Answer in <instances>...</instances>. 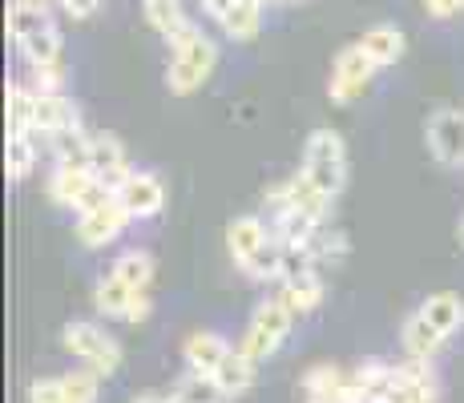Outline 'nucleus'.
Masks as SVG:
<instances>
[{
	"label": "nucleus",
	"instance_id": "nucleus-10",
	"mask_svg": "<svg viewBox=\"0 0 464 403\" xmlns=\"http://www.w3.org/2000/svg\"><path fill=\"white\" fill-rule=\"evenodd\" d=\"M428 149L440 166L457 169L464 166V113L457 110H440L428 118Z\"/></svg>",
	"mask_w": 464,
	"mask_h": 403
},
{
	"label": "nucleus",
	"instance_id": "nucleus-8",
	"mask_svg": "<svg viewBox=\"0 0 464 403\" xmlns=\"http://www.w3.org/2000/svg\"><path fill=\"white\" fill-rule=\"evenodd\" d=\"M89 169H93L97 182H105L118 194L126 186V178L133 174L121 138H113V133H89Z\"/></svg>",
	"mask_w": 464,
	"mask_h": 403
},
{
	"label": "nucleus",
	"instance_id": "nucleus-28",
	"mask_svg": "<svg viewBox=\"0 0 464 403\" xmlns=\"http://www.w3.org/2000/svg\"><path fill=\"white\" fill-rule=\"evenodd\" d=\"M65 379V396L69 403H97V391H102V375L93 367H82V371L61 375Z\"/></svg>",
	"mask_w": 464,
	"mask_h": 403
},
{
	"label": "nucleus",
	"instance_id": "nucleus-19",
	"mask_svg": "<svg viewBox=\"0 0 464 403\" xmlns=\"http://www.w3.org/2000/svg\"><path fill=\"white\" fill-rule=\"evenodd\" d=\"M420 315L432 322L440 335H457V331L464 327V299L452 294V291H436L420 302Z\"/></svg>",
	"mask_w": 464,
	"mask_h": 403
},
{
	"label": "nucleus",
	"instance_id": "nucleus-30",
	"mask_svg": "<svg viewBox=\"0 0 464 403\" xmlns=\"http://www.w3.org/2000/svg\"><path fill=\"white\" fill-rule=\"evenodd\" d=\"M428 16H436V21H449V16H457L464 8V0H424Z\"/></svg>",
	"mask_w": 464,
	"mask_h": 403
},
{
	"label": "nucleus",
	"instance_id": "nucleus-34",
	"mask_svg": "<svg viewBox=\"0 0 464 403\" xmlns=\"http://www.w3.org/2000/svg\"><path fill=\"white\" fill-rule=\"evenodd\" d=\"M24 5H41L44 8V5H53V0H24Z\"/></svg>",
	"mask_w": 464,
	"mask_h": 403
},
{
	"label": "nucleus",
	"instance_id": "nucleus-3",
	"mask_svg": "<svg viewBox=\"0 0 464 403\" xmlns=\"http://www.w3.org/2000/svg\"><path fill=\"white\" fill-rule=\"evenodd\" d=\"M299 174L315 186L319 194L327 198H339V190L347 186V146H343V133L335 130H311L307 133V146H303V166Z\"/></svg>",
	"mask_w": 464,
	"mask_h": 403
},
{
	"label": "nucleus",
	"instance_id": "nucleus-4",
	"mask_svg": "<svg viewBox=\"0 0 464 403\" xmlns=\"http://www.w3.org/2000/svg\"><path fill=\"white\" fill-rule=\"evenodd\" d=\"M291 327H295V307H291L283 294L263 299L255 307L251 322H246L243 339H238V351H243L251 363H266L283 347V339L291 335Z\"/></svg>",
	"mask_w": 464,
	"mask_h": 403
},
{
	"label": "nucleus",
	"instance_id": "nucleus-11",
	"mask_svg": "<svg viewBox=\"0 0 464 403\" xmlns=\"http://www.w3.org/2000/svg\"><path fill=\"white\" fill-rule=\"evenodd\" d=\"M130 210L121 206L118 198H110L105 206H97V210H89L77 218V238H82V246H105V242H113L121 235V230L130 226Z\"/></svg>",
	"mask_w": 464,
	"mask_h": 403
},
{
	"label": "nucleus",
	"instance_id": "nucleus-25",
	"mask_svg": "<svg viewBox=\"0 0 464 403\" xmlns=\"http://www.w3.org/2000/svg\"><path fill=\"white\" fill-rule=\"evenodd\" d=\"M255 371H258V363H251L243 351H230L227 360H222V367L214 371V379L227 388V396L235 399V396H243V391H251V383H255Z\"/></svg>",
	"mask_w": 464,
	"mask_h": 403
},
{
	"label": "nucleus",
	"instance_id": "nucleus-21",
	"mask_svg": "<svg viewBox=\"0 0 464 403\" xmlns=\"http://www.w3.org/2000/svg\"><path fill=\"white\" fill-rule=\"evenodd\" d=\"M279 294L291 302V307H295V315H307V311H315L319 302H324V279H319V271L311 266V271L283 279V291Z\"/></svg>",
	"mask_w": 464,
	"mask_h": 403
},
{
	"label": "nucleus",
	"instance_id": "nucleus-12",
	"mask_svg": "<svg viewBox=\"0 0 464 403\" xmlns=\"http://www.w3.org/2000/svg\"><path fill=\"white\" fill-rule=\"evenodd\" d=\"M82 130V113L69 101L65 93H37V121H33V133L41 138H65V133Z\"/></svg>",
	"mask_w": 464,
	"mask_h": 403
},
{
	"label": "nucleus",
	"instance_id": "nucleus-26",
	"mask_svg": "<svg viewBox=\"0 0 464 403\" xmlns=\"http://www.w3.org/2000/svg\"><path fill=\"white\" fill-rule=\"evenodd\" d=\"M37 93L29 85H8V133H33Z\"/></svg>",
	"mask_w": 464,
	"mask_h": 403
},
{
	"label": "nucleus",
	"instance_id": "nucleus-32",
	"mask_svg": "<svg viewBox=\"0 0 464 403\" xmlns=\"http://www.w3.org/2000/svg\"><path fill=\"white\" fill-rule=\"evenodd\" d=\"M61 5H65V13L73 16V21H85V16L97 13V5H102V0H61Z\"/></svg>",
	"mask_w": 464,
	"mask_h": 403
},
{
	"label": "nucleus",
	"instance_id": "nucleus-1",
	"mask_svg": "<svg viewBox=\"0 0 464 403\" xmlns=\"http://www.w3.org/2000/svg\"><path fill=\"white\" fill-rule=\"evenodd\" d=\"M8 37L33 69H61V29L41 5H8Z\"/></svg>",
	"mask_w": 464,
	"mask_h": 403
},
{
	"label": "nucleus",
	"instance_id": "nucleus-29",
	"mask_svg": "<svg viewBox=\"0 0 464 403\" xmlns=\"http://www.w3.org/2000/svg\"><path fill=\"white\" fill-rule=\"evenodd\" d=\"M29 403H69L65 379H33L29 383Z\"/></svg>",
	"mask_w": 464,
	"mask_h": 403
},
{
	"label": "nucleus",
	"instance_id": "nucleus-7",
	"mask_svg": "<svg viewBox=\"0 0 464 403\" xmlns=\"http://www.w3.org/2000/svg\"><path fill=\"white\" fill-rule=\"evenodd\" d=\"M266 206H271L275 214L279 210H299V214H307V218H315L319 226H327V214H332V198L319 194L303 174L287 178L283 186H271V190H266Z\"/></svg>",
	"mask_w": 464,
	"mask_h": 403
},
{
	"label": "nucleus",
	"instance_id": "nucleus-17",
	"mask_svg": "<svg viewBox=\"0 0 464 403\" xmlns=\"http://www.w3.org/2000/svg\"><path fill=\"white\" fill-rule=\"evenodd\" d=\"M263 5L266 0H230V8L218 16V29L230 41H255L263 29Z\"/></svg>",
	"mask_w": 464,
	"mask_h": 403
},
{
	"label": "nucleus",
	"instance_id": "nucleus-23",
	"mask_svg": "<svg viewBox=\"0 0 464 403\" xmlns=\"http://www.w3.org/2000/svg\"><path fill=\"white\" fill-rule=\"evenodd\" d=\"M174 396L182 403H230L227 388H222L214 375H202V371H186L182 379L174 383Z\"/></svg>",
	"mask_w": 464,
	"mask_h": 403
},
{
	"label": "nucleus",
	"instance_id": "nucleus-22",
	"mask_svg": "<svg viewBox=\"0 0 464 403\" xmlns=\"http://www.w3.org/2000/svg\"><path fill=\"white\" fill-rule=\"evenodd\" d=\"M133 294L138 291H130L118 274H105V279L93 286V307H97V315H105V319H126Z\"/></svg>",
	"mask_w": 464,
	"mask_h": 403
},
{
	"label": "nucleus",
	"instance_id": "nucleus-13",
	"mask_svg": "<svg viewBox=\"0 0 464 403\" xmlns=\"http://www.w3.org/2000/svg\"><path fill=\"white\" fill-rule=\"evenodd\" d=\"M266 242H271V226H263V218H255V214H238V218L227 226V250H230L238 271L251 263Z\"/></svg>",
	"mask_w": 464,
	"mask_h": 403
},
{
	"label": "nucleus",
	"instance_id": "nucleus-6",
	"mask_svg": "<svg viewBox=\"0 0 464 403\" xmlns=\"http://www.w3.org/2000/svg\"><path fill=\"white\" fill-rule=\"evenodd\" d=\"M380 73V65L360 49V44H347L339 49L335 65H332V81H327V93H332L335 105H352L355 97H363L368 81Z\"/></svg>",
	"mask_w": 464,
	"mask_h": 403
},
{
	"label": "nucleus",
	"instance_id": "nucleus-16",
	"mask_svg": "<svg viewBox=\"0 0 464 403\" xmlns=\"http://www.w3.org/2000/svg\"><path fill=\"white\" fill-rule=\"evenodd\" d=\"M141 16H146V24L158 33V37H166V44L174 37H182L186 29H190V16H186L182 0H141Z\"/></svg>",
	"mask_w": 464,
	"mask_h": 403
},
{
	"label": "nucleus",
	"instance_id": "nucleus-36",
	"mask_svg": "<svg viewBox=\"0 0 464 403\" xmlns=\"http://www.w3.org/2000/svg\"><path fill=\"white\" fill-rule=\"evenodd\" d=\"M275 5H291V0H275Z\"/></svg>",
	"mask_w": 464,
	"mask_h": 403
},
{
	"label": "nucleus",
	"instance_id": "nucleus-18",
	"mask_svg": "<svg viewBox=\"0 0 464 403\" xmlns=\"http://www.w3.org/2000/svg\"><path fill=\"white\" fill-rule=\"evenodd\" d=\"M355 44H360V49L368 53L380 69H388V65H396V61L404 57V44L408 41H404V33H400L396 24H372V29L363 33Z\"/></svg>",
	"mask_w": 464,
	"mask_h": 403
},
{
	"label": "nucleus",
	"instance_id": "nucleus-24",
	"mask_svg": "<svg viewBox=\"0 0 464 403\" xmlns=\"http://www.w3.org/2000/svg\"><path fill=\"white\" fill-rule=\"evenodd\" d=\"M110 274H118L130 291H150V283H154V254L150 250H126L110 266Z\"/></svg>",
	"mask_w": 464,
	"mask_h": 403
},
{
	"label": "nucleus",
	"instance_id": "nucleus-5",
	"mask_svg": "<svg viewBox=\"0 0 464 403\" xmlns=\"http://www.w3.org/2000/svg\"><path fill=\"white\" fill-rule=\"evenodd\" d=\"M61 343H65V351L69 355H77L85 367H93L102 379H110V375H118V367H121V347H118V339H110L97 322H85V319H77V322H65V331H61Z\"/></svg>",
	"mask_w": 464,
	"mask_h": 403
},
{
	"label": "nucleus",
	"instance_id": "nucleus-33",
	"mask_svg": "<svg viewBox=\"0 0 464 403\" xmlns=\"http://www.w3.org/2000/svg\"><path fill=\"white\" fill-rule=\"evenodd\" d=\"M133 403H182V399H178L174 391H138Z\"/></svg>",
	"mask_w": 464,
	"mask_h": 403
},
{
	"label": "nucleus",
	"instance_id": "nucleus-2",
	"mask_svg": "<svg viewBox=\"0 0 464 403\" xmlns=\"http://www.w3.org/2000/svg\"><path fill=\"white\" fill-rule=\"evenodd\" d=\"M218 65V44H214L198 24L169 41V65H166V85L174 97H190L194 89L207 85V77Z\"/></svg>",
	"mask_w": 464,
	"mask_h": 403
},
{
	"label": "nucleus",
	"instance_id": "nucleus-35",
	"mask_svg": "<svg viewBox=\"0 0 464 403\" xmlns=\"http://www.w3.org/2000/svg\"><path fill=\"white\" fill-rule=\"evenodd\" d=\"M460 246H464V222H460Z\"/></svg>",
	"mask_w": 464,
	"mask_h": 403
},
{
	"label": "nucleus",
	"instance_id": "nucleus-20",
	"mask_svg": "<svg viewBox=\"0 0 464 403\" xmlns=\"http://www.w3.org/2000/svg\"><path fill=\"white\" fill-rule=\"evenodd\" d=\"M347 388H352V371H343V367H332V363H319V367H311V371L303 375V391H307L311 403L343 396Z\"/></svg>",
	"mask_w": 464,
	"mask_h": 403
},
{
	"label": "nucleus",
	"instance_id": "nucleus-15",
	"mask_svg": "<svg viewBox=\"0 0 464 403\" xmlns=\"http://www.w3.org/2000/svg\"><path fill=\"white\" fill-rule=\"evenodd\" d=\"M444 339H449V335H440V331H436L432 322L420 315V311H416V315H408L404 327H400V343H404L408 360H416V363H432L436 351L444 347Z\"/></svg>",
	"mask_w": 464,
	"mask_h": 403
},
{
	"label": "nucleus",
	"instance_id": "nucleus-31",
	"mask_svg": "<svg viewBox=\"0 0 464 403\" xmlns=\"http://www.w3.org/2000/svg\"><path fill=\"white\" fill-rule=\"evenodd\" d=\"M146 319H150V291H138L133 294V302H130L126 322H146Z\"/></svg>",
	"mask_w": 464,
	"mask_h": 403
},
{
	"label": "nucleus",
	"instance_id": "nucleus-14",
	"mask_svg": "<svg viewBox=\"0 0 464 403\" xmlns=\"http://www.w3.org/2000/svg\"><path fill=\"white\" fill-rule=\"evenodd\" d=\"M235 351V347L227 343L222 335H214V331H194L190 339L182 343V360L190 371H202V375H214L222 367V360Z\"/></svg>",
	"mask_w": 464,
	"mask_h": 403
},
{
	"label": "nucleus",
	"instance_id": "nucleus-27",
	"mask_svg": "<svg viewBox=\"0 0 464 403\" xmlns=\"http://www.w3.org/2000/svg\"><path fill=\"white\" fill-rule=\"evenodd\" d=\"M37 166V133H8V178L24 182Z\"/></svg>",
	"mask_w": 464,
	"mask_h": 403
},
{
	"label": "nucleus",
	"instance_id": "nucleus-9",
	"mask_svg": "<svg viewBox=\"0 0 464 403\" xmlns=\"http://www.w3.org/2000/svg\"><path fill=\"white\" fill-rule=\"evenodd\" d=\"M118 202L130 210L133 222H146V218H158L166 210V186L158 174L150 169H133L126 178V186L118 190Z\"/></svg>",
	"mask_w": 464,
	"mask_h": 403
}]
</instances>
